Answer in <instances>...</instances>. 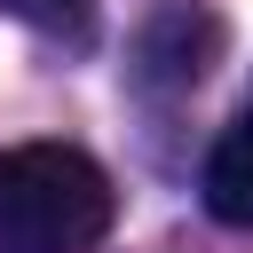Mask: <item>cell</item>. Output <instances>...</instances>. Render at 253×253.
Masks as SVG:
<instances>
[{
    "label": "cell",
    "mask_w": 253,
    "mask_h": 253,
    "mask_svg": "<svg viewBox=\"0 0 253 253\" xmlns=\"http://www.w3.org/2000/svg\"><path fill=\"white\" fill-rule=\"evenodd\" d=\"M119 221L111 174L71 142L0 150V253H95Z\"/></svg>",
    "instance_id": "cell-1"
},
{
    "label": "cell",
    "mask_w": 253,
    "mask_h": 253,
    "mask_svg": "<svg viewBox=\"0 0 253 253\" xmlns=\"http://www.w3.org/2000/svg\"><path fill=\"white\" fill-rule=\"evenodd\" d=\"M213 47H221V24H213L206 8H190V0H174V8L150 16V32H142V71L166 79V87H198L206 63H213Z\"/></svg>",
    "instance_id": "cell-2"
},
{
    "label": "cell",
    "mask_w": 253,
    "mask_h": 253,
    "mask_svg": "<svg viewBox=\"0 0 253 253\" xmlns=\"http://www.w3.org/2000/svg\"><path fill=\"white\" fill-rule=\"evenodd\" d=\"M198 190H206V213H213V221H229V229H253V111L221 126V142L206 150V174H198Z\"/></svg>",
    "instance_id": "cell-3"
},
{
    "label": "cell",
    "mask_w": 253,
    "mask_h": 253,
    "mask_svg": "<svg viewBox=\"0 0 253 253\" xmlns=\"http://www.w3.org/2000/svg\"><path fill=\"white\" fill-rule=\"evenodd\" d=\"M16 24H32V32H47V40H71V47H87L95 40V0H0Z\"/></svg>",
    "instance_id": "cell-4"
}]
</instances>
